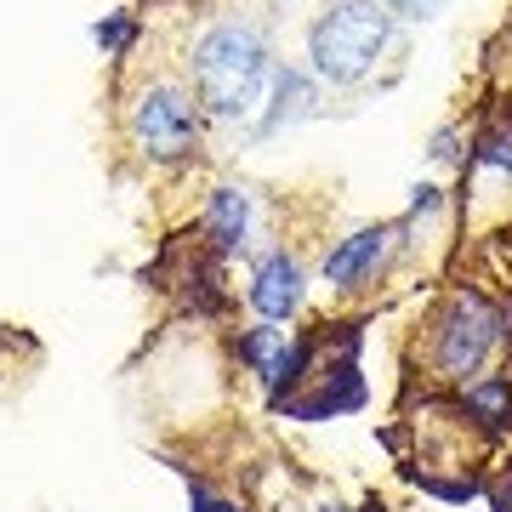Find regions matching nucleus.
Returning <instances> with one entry per match:
<instances>
[{"label":"nucleus","mask_w":512,"mask_h":512,"mask_svg":"<svg viewBox=\"0 0 512 512\" xmlns=\"http://www.w3.org/2000/svg\"><path fill=\"white\" fill-rule=\"evenodd\" d=\"M183 80L200 97L205 120H245L268 103V86H274L268 35L251 18L205 23L183 52Z\"/></svg>","instance_id":"f257e3e1"},{"label":"nucleus","mask_w":512,"mask_h":512,"mask_svg":"<svg viewBox=\"0 0 512 512\" xmlns=\"http://www.w3.org/2000/svg\"><path fill=\"white\" fill-rule=\"evenodd\" d=\"M501 342H507V319L473 285H456L450 296H439L433 313L421 319V336H416L427 382L450 387V393H461L473 376H484V365H490V353Z\"/></svg>","instance_id":"f03ea898"},{"label":"nucleus","mask_w":512,"mask_h":512,"mask_svg":"<svg viewBox=\"0 0 512 512\" xmlns=\"http://www.w3.org/2000/svg\"><path fill=\"white\" fill-rule=\"evenodd\" d=\"M387 40H393L387 0H330L325 12L308 23L313 74L330 80V86H359L382 63Z\"/></svg>","instance_id":"7ed1b4c3"},{"label":"nucleus","mask_w":512,"mask_h":512,"mask_svg":"<svg viewBox=\"0 0 512 512\" xmlns=\"http://www.w3.org/2000/svg\"><path fill=\"white\" fill-rule=\"evenodd\" d=\"M120 126H126V143L148 165H183L205 148L200 97L188 92V80H171V74H154V80H143L131 92Z\"/></svg>","instance_id":"20e7f679"},{"label":"nucleus","mask_w":512,"mask_h":512,"mask_svg":"<svg viewBox=\"0 0 512 512\" xmlns=\"http://www.w3.org/2000/svg\"><path fill=\"white\" fill-rule=\"evenodd\" d=\"M404 239H399V222H365V228H353L342 234L336 245L325 251L319 262V279L330 285V296H370L376 285L387 279V268L399 262Z\"/></svg>","instance_id":"39448f33"},{"label":"nucleus","mask_w":512,"mask_h":512,"mask_svg":"<svg viewBox=\"0 0 512 512\" xmlns=\"http://www.w3.org/2000/svg\"><path fill=\"white\" fill-rule=\"evenodd\" d=\"M245 302H251L256 319H268V325H291L296 313H302V302H308V274H302L296 251L274 245V251L256 256L251 285H245Z\"/></svg>","instance_id":"423d86ee"},{"label":"nucleus","mask_w":512,"mask_h":512,"mask_svg":"<svg viewBox=\"0 0 512 512\" xmlns=\"http://www.w3.org/2000/svg\"><path fill=\"white\" fill-rule=\"evenodd\" d=\"M251 228H256L251 188H239V183H217L211 194H205L200 234H205V251L217 256V262H234V256L251 251Z\"/></svg>","instance_id":"0eeeda50"},{"label":"nucleus","mask_w":512,"mask_h":512,"mask_svg":"<svg viewBox=\"0 0 512 512\" xmlns=\"http://www.w3.org/2000/svg\"><path fill=\"white\" fill-rule=\"evenodd\" d=\"M456 410L467 416L473 433L495 439V433H512V370H484L456 393Z\"/></svg>","instance_id":"6e6552de"},{"label":"nucleus","mask_w":512,"mask_h":512,"mask_svg":"<svg viewBox=\"0 0 512 512\" xmlns=\"http://www.w3.org/2000/svg\"><path fill=\"white\" fill-rule=\"evenodd\" d=\"M467 177H495V183H512V97H501L478 131L467 137Z\"/></svg>","instance_id":"1a4fd4ad"},{"label":"nucleus","mask_w":512,"mask_h":512,"mask_svg":"<svg viewBox=\"0 0 512 512\" xmlns=\"http://www.w3.org/2000/svg\"><path fill=\"white\" fill-rule=\"evenodd\" d=\"M291 336L296 330H285V325H268V319H256V325H245L234 336V359L245 370L256 376V387L262 393H274V376H279V359L291 353Z\"/></svg>","instance_id":"9d476101"},{"label":"nucleus","mask_w":512,"mask_h":512,"mask_svg":"<svg viewBox=\"0 0 512 512\" xmlns=\"http://www.w3.org/2000/svg\"><path fill=\"white\" fill-rule=\"evenodd\" d=\"M268 103H274V109L262 114V137H268V131H279V126H296V120H308L313 114V80L302 69H274V86H268Z\"/></svg>","instance_id":"9b49d317"},{"label":"nucleus","mask_w":512,"mask_h":512,"mask_svg":"<svg viewBox=\"0 0 512 512\" xmlns=\"http://www.w3.org/2000/svg\"><path fill=\"white\" fill-rule=\"evenodd\" d=\"M137 35H143V18H137V12H103V18L92 23L97 52L109 57V63H126L131 46H137Z\"/></svg>","instance_id":"f8f14e48"},{"label":"nucleus","mask_w":512,"mask_h":512,"mask_svg":"<svg viewBox=\"0 0 512 512\" xmlns=\"http://www.w3.org/2000/svg\"><path fill=\"white\" fill-rule=\"evenodd\" d=\"M484 495H490V512H512V456H495L490 473H484Z\"/></svg>","instance_id":"ddd939ff"},{"label":"nucleus","mask_w":512,"mask_h":512,"mask_svg":"<svg viewBox=\"0 0 512 512\" xmlns=\"http://www.w3.org/2000/svg\"><path fill=\"white\" fill-rule=\"evenodd\" d=\"M188 512H245L234 495H222L217 484H205V478H188Z\"/></svg>","instance_id":"4468645a"},{"label":"nucleus","mask_w":512,"mask_h":512,"mask_svg":"<svg viewBox=\"0 0 512 512\" xmlns=\"http://www.w3.org/2000/svg\"><path fill=\"white\" fill-rule=\"evenodd\" d=\"M387 12L404 23H433L444 12V0H387Z\"/></svg>","instance_id":"2eb2a0df"},{"label":"nucleus","mask_w":512,"mask_h":512,"mask_svg":"<svg viewBox=\"0 0 512 512\" xmlns=\"http://www.w3.org/2000/svg\"><path fill=\"white\" fill-rule=\"evenodd\" d=\"M433 160H456V126H450V131H439V137H433Z\"/></svg>","instance_id":"dca6fc26"},{"label":"nucleus","mask_w":512,"mask_h":512,"mask_svg":"<svg viewBox=\"0 0 512 512\" xmlns=\"http://www.w3.org/2000/svg\"><path fill=\"white\" fill-rule=\"evenodd\" d=\"M313 512H353V507H342V501H319Z\"/></svg>","instance_id":"f3484780"}]
</instances>
